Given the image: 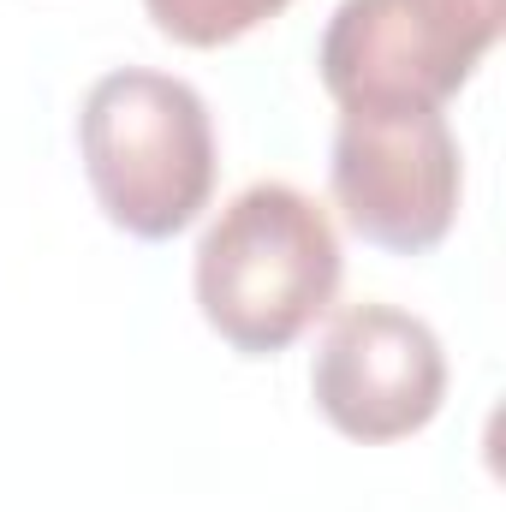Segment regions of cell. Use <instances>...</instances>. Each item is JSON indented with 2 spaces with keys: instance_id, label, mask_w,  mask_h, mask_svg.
Returning a JSON list of instances; mask_svg holds the SVG:
<instances>
[{
  "instance_id": "1",
  "label": "cell",
  "mask_w": 506,
  "mask_h": 512,
  "mask_svg": "<svg viewBox=\"0 0 506 512\" xmlns=\"http://www.w3.org/2000/svg\"><path fill=\"white\" fill-rule=\"evenodd\" d=\"M340 233L328 209L286 185L256 179L203 227L191 286L203 322L245 358L286 352L340 292Z\"/></svg>"
},
{
  "instance_id": "6",
  "label": "cell",
  "mask_w": 506,
  "mask_h": 512,
  "mask_svg": "<svg viewBox=\"0 0 506 512\" xmlns=\"http://www.w3.org/2000/svg\"><path fill=\"white\" fill-rule=\"evenodd\" d=\"M286 6L292 0H143L155 30L185 48H227V42L262 30L268 18H280Z\"/></svg>"
},
{
  "instance_id": "2",
  "label": "cell",
  "mask_w": 506,
  "mask_h": 512,
  "mask_svg": "<svg viewBox=\"0 0 506 512\" xmlns=\"http://www.w3.org/2000/svg\"><path fill=\"white\" fill-rule=\"evenodd\" d=\"M78 155L102 215L131 239H173L209 209L215 120L173 72L120 66L96 78L78 114Z\"/></svg>"
},
{
  "instance_id": "5",
  "label": "cell",
  "mask_w": 506,
  "mask_h": 512,
  "mask_svg": "<svg viewBox=\"0 0 506 512\" xmlns=\"http://www.w3.org/2000/svg\"><path fill=\"white\" fill-rule=\"evenodd\" d=\"M310 393L340 435L364 447L405 441L447 399V352L423 316L393 304H352L316 346Z\"/></svg>"
},
{
  "instance_id": "4",
  "label": "cell",
  "mask_w": 506,
  "mask_h": 512,
  "mask_svg": "<svg viewBox=\"0 0 506 512\" xmlns=\"http://www.w3.org/2000/svg\"><path fill=\"white\" fill-rule=\"evenodd\" d=\"M334 203L346 227L399 256L435 251L453 233L465 167L441 108L411 114H340L334 131Z\"/></svg>"
},
{
  "instance_id": "3",
  "label": "cell",
  "mask_w": 506,
  "mask_h": 512,
  "mask_svg": "<svg viewBox=\"0 0 506 512\" xmlns=\"http://www.w3.org/2000/svg\"><path fill=\"white\" fill-rule=\"evenodd\" d=\"M506 0H340L322 30V84L340 114L441 108L483 66Z\"/></svg>"
}]
</instances>
